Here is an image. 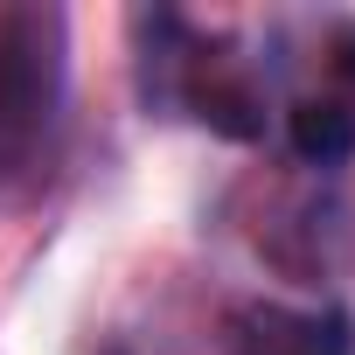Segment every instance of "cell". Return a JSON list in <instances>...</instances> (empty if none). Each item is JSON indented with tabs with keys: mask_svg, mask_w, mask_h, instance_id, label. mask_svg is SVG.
I'll use <instances>...</instances> for the list:
<instances>
[{
	"mask_svg": "<svg viewBox=\"0 0 355 355\" xmlns=\"http://www.w3.org/2000/svg\"><path fill=\"white\" fill-rule=\"evenodd\" d=\"M286 146L306 167H341V160H355V112L334 98H300L286 112Z\"/></svg>",
	"mask_w": 355,
	"mask_h": 355,
	"instance_id": "cell-3",
	"label": "cell"
},
{
	"mask_svg": "<svg viewBox=\"0 0 355 355\" xmlns=\"http://www.w3.org/2000/svg\"><path fill=\"white\" fill-rule=\"evenodd\" d=\"M105 355H139V348H125V341H112V348H105Z\"/></svg>",
	"mask_w": 355,
	"mask_h": 355,
	"instance_id": "cell-5",
	"label": "cell"
},
{
	"mask_svg": "<svg viewBox=\"0 0 355 355\" xmlns=\"http://www.w3.org/2000/svg\"><path fill=\"white\" fill-rule=\"evenodd\" d=\"M63 105V15L15 8L0 15V174L35 160Z\"/></svg>",
	"mask_w": 355,
	"mask_h": 355,
	"instance_id": "cell-1",
	"label": "cell"
},
{
	"mask_svg": "<svg viewBox=\"0 0 355 355\" xmlns=\"http://www.w3.org/2000/svg\"><path fill=\"white\" fill-rule=\"evenodd\" d=\"M230 355H355L348 306H237Z\"/></svg>",
	"mask_w": 355,
	"mask_h": 355,
	"instance_id": "cell-2",
	"label": "cell"
},
{
	"mask_svg": "<svg viewBox=\"0 0 355 355\" xmlns=\"http://www.w3.org/2000/svg\"><path fill=\"white\" fill-rule=\"evenodd\" d=\"M341 70L355 77V28H341Z\"/></svg>",
	"mask_w": 355,
	"mask_h": 355,
	"instance_id": "cell-4",
	"label": "cell"
}]
</instances>
